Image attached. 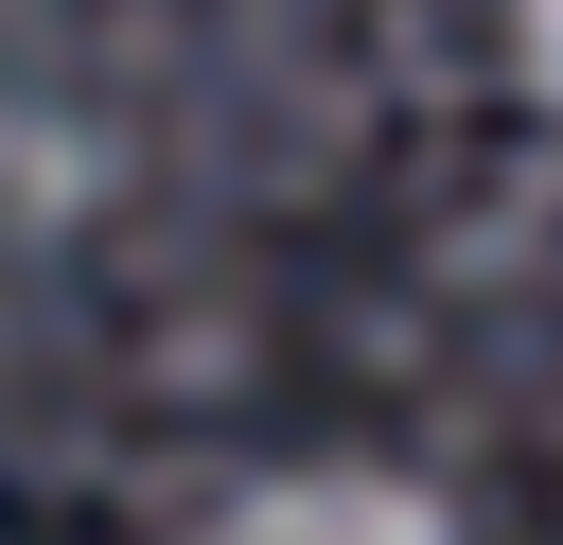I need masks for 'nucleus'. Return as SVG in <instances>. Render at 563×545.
Here are the masks:
<instances>
[{"label": "nucleus", "mask_w": 563, "mask_h": 545, "mask_svg": "<svg viewBox=\"0 0 563 545\" xmlns=\"http://www.w3.org/2000/svg\"><path fill=\"white\" fill-rule=\"evenodd\" d=\"M510 70H528V105L563 123V0H510Z\"/></svg>", "instance_id": "obj_2"}, {"label": "nucleus", "mask_w": 563, "mask_h": 545, "mask_svg": "<svg viewBox=\"0 0 563 545\" xmlns=\"http://www.w3.org/2000/svg\"><path fill=\"white\" fill-rule=\"evenodd\" d=\"M194 545H457V492L405 457H282L194 510Z\"/></svg>", "instance_id": "obj_1"}]
</instances>
